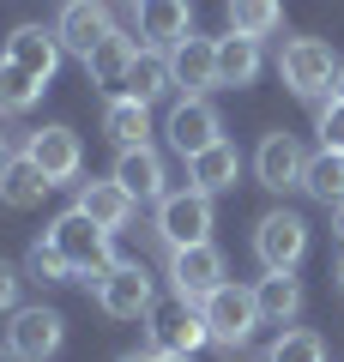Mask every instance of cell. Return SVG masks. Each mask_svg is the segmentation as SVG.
<instances>
[{"instance_id": "277c9868", "label": "cell", "mask_w": 344, "mask_h": 362, "mask_svg": "<svg viewBox=\"0 0 344 362\" xmlns=\"http://www.w3.org/2000/svg\"><path fill=\"white\" fill-rule=\"evenodd\" d=\"M157 235L169 242V254H176V247L212 242V194H200V187L164 194V199H157Z\"/></svg>"}, {"instance_id": "4dcf8cb0", "label": "cell", "mask_w": 344, "mask_h": 362, "mask_svg": "<svg viewBox=\"0 0 344 362\" xmlns=\"http://www.w3.org/2000/svg\"><path fill=\"white\" fill-rule=\"evenodd\" d=\"M320 151H344V103H320Z\"/></svg>"}, {"instance_id": "7a4b0ae2", "label": "cell", "mask_w": 344, "mask_h": 362, "mask_svg": "<svg viewBox=\"0 0 344 362\" xmlns=\"http://www.w3.org/2000/svg\"><path fill=\"white\" fill-rule=\"evenodd\" d=\"M338 54L326 49L320 37H290L278 54V78L290 85V97H302V103H320V97H332V85H338Z\"/></svg>"}, {"instance_id": "ba28073f", "label": "cell", "mask_w": 344, "mask_h": 362, "mask_svg": "<svg viewBox=\"0 0 344 362\" xmlns=\"http://www.w3.org/2000/svg\"><path fill=\"white\" fill-rule=\"evenodd\" d=\"M164 133H169V145L181 151V163H188V157H200L205 145H217V139H224V121H217V109L205 103V97H181V103L169 109Z\"/></svg>"}, {"instance_id": "4316f807", "label": "cell", "mask_w": 344, "mask_h": 362, "mask_svg": "<svg viewBox=\"0 0 344 362\" xmlns=\"http://www.w3.org/2000/svg\"><path fill=\"white\" fill-rule=\"evenodd\" d=\"M42 97V78L25 73L18 61H0V115H30Z\"/></svg>"}, {"instance_id": "7402d4cb", "label": "cell", "mask_w": 344, "mask_h": 362, "mask_svg": "<svg viewBox=\"0 0 344 362\" xmlns=\"http://www.w3.org/2000/svg\"><path fill=\"white\" fill-rule=\"evenodd\" d=\"M260 78V42L254 37H217V85L224 90H242V85H254Z\"/></svg>"}, {"instance_id": "83f0119b", "label": "cell", "mask_w": 344, "mask_h": 362, "mask_svg": "<svg viewBox=\"0 0 344 362\" xmlns=\"http://www.w3.org/2000/svg\"><path fill=\"white\" fill-rule=\"evenodd\" d=\"M302 187L314 199H326V206H338L344 199V151H314L302 169Z\"/></svg>"}, {"instance_id": "8d00e7d4", "label": "cell", "mask_w": 344, "mask_h": 362, "mask_svg": "<svg viewBox=\"0 0 344 362\" xmlns=\"http://www.w3.org/2000/svg\"><path fill=\"white\" fill-rule=\"evenodd\" d=\"M6 163H13V151H6V139H0V175H6Z\"/></svg>"}, {"instance_id": "9a60e30c", "label": "cell", "mask_w": 344, "mask_h": 362, "mask_svg": "<svg viewBox=\"0 0 344 362\" xmlns=\"http://www.w3.org/2000/svg\"><path fill=\"white\" fill-rule=\"evenodd\" d=\"M73 206L79 211H85V218L91 223H103V230H127V223H133V211H139V199H133L127 194V187H121V181H79V199H73Z\"/></svg>"}, {"instance_id": "e575fe53", "label": "cell", "mask_w": 344, "mask_h": 362, "mask_svg": "<svg viewBox=\"0 0 344 362\" xmlns=\"http://www.w3.org/2000/svg\"><path fill=\"white\" fill-rule=\"evenodd\" d=\"M157 362H193V356H181V350H157Z\"/></svg>"}, {"instance_id": "9c48e42d", "label": "cell", "mask_w": 344, "mask_h": 362, "mask_svg": "<svg viewBox=\"0 0 344 362\" xmlns=\"http://www.w3.org/2000/svg\"><path fill=\"white\" fill-rule=\"evenodd\" d=\"M6 344L25 362H49V356H61V344H67V320L55 308H18L13 326H6Z\"/></svg>"}, {"instance_id": "8992f818", "label": "cell", "mask_w": 344, "mask_h": 362, "mask_svg": "<svg viewBox=\"0 0 344 362\" xmlns=\"http://www.w3.org/2000/svg\"><path fill=\"white\" fill-rule=\"evenodd\" d=\"M254 254L266 272H296L308 254V223L296 218V211H266L254 230Z\"/></svg>"}, {"instance_id": "ac0fdd59", "label": "cell", "mask_w": 344, "mask_h": 362, "mask_svg": "<svg viewBox=\"0 0 344 362\" xmlns=\"http://www.w3.org/2000/svg\"><path fill=\"white\" fill-rule=\"evenodd\" d=\"M61 54H67V49H61V37H55V30H42V25H18L13 37H6V61H18L25 73H37L42 85L55 78Z\"/></svg>"}, {"instance_id": "484cf974", "label": "cell", "mask_w": 344, "mask_h": 362, "mask_svg": "<svg viewBox=\"0 0 344 362\" xmlns=\"http://www.w3.org/2000/svg\"><path fill=\"white\" fill-rule=\"evenodd\" d=\"M224 13H229V30L236 37H272V30L284 25V0H224Z\"/></svg>"}, {"instance_id": "ffe728a7", "label": "cell", "mask_w": 344, "mask_h": 362, "mask_svg": "<svg viewBox=\"0 0 344 362\" xmlns=\"http://www.w3.org/2000/svg\"><path fill=\"white\" fill-rule=\"evenodd\" d=\"M236 175H242V151L229 139H217L200 157H188V187H200V194H224V187H236Z\"/></svg>"}, {"instance_id": "e0dca14e", "label": "cell", "mask_w": 344, "mask_h": 362, "mask_svg": "<svg viewBox=\"0 0 344 362\" xmlns=\"http://www.w3.org/2000/svg\"><path fill=\"white\" fill-rule=\"evenodd\" d=\"M169 73H176V85L188 90V97H205V90L217 85V42L212 37H188L169 49Z\"/></svg>"}, {"instance_id": "2e32d148", "label": "cell", "mask_w": 344, "mask_h": 362, "mask_svg": "<svg viewBox=\"0 0 344 362\" xmlns=\"http://www.w3.org/2000/svg\"><path fill=\"white\" fill-rule=\"evenodd\" d=\"M133 54H139V42H133V37H121V30H115L109 42H97V49L85 54V73H91V85H97L103 97H127Z\"/></svg>"}, {"instance_id": "d6986e66", "label": "cell", "mask_w": 344, "mask_h": 362, "mask_svg": "<svg viewBox=\"0 0 344 362\" xmlns=\"http://www.w3.org/2000/svg\"><path fill=\"white\" fill-rule=\"evenodd\" d=\"M115 181L127 187L133 199H164L169 194V175H164V157L151 145H133V151L115 157Z\"/></svg>"}, {"instance_id": "cb8c5ba5", "label": "cell", "mask_w": 344, "mask_h": 362, "mask_svg": "<svg viewBox=\"0 0 344 362\" xmlns=\"http://www.w3.org/2000/svg\"><path fill=\"white\" fill-rule=\"evenodd\" d=\"M176 90V73H169V54L164 49H139L133 54V73H127V97L133 103H157Z\"/></svg>"}, {"instance_id": "f1b7e54d", "label": "cell", "mask_w": 344, "mask_h": 362, "mask_svg": "<svg viewBox=\"0 0 344 362\" xmlns=\"http://www.w3.org/2000/svg\"><path fill=\"white\" fill-rule=\"evenodd\" d=\"M266 362H326V344H320V332H308V326H284Z\"/></svg>"}, {"instance_id": "d6a6232c", "label": "cell", "mask_w": 344, "mask_h": 362, "mask_svg": "<svg viewBox=\"0 0 344 362\" xmlns=\"http://www.w3.org/2000/svg\"><path fill=\"white\" fill-rule=\"evenodd\" d=\"M115 362H157V350H127V356H115Z\"/></svg>"}, {"instance_id": "44dd1931", "label": "cell", "mask_w": 344, "mask_h": 362, "mask_svg": "<svg viewBox=\"0 0 344 362\" xmlns=\"http://www.w3.org/2000/svg\"><path fill=\"white\" fill-rule=\"evenodd\" d=\"M254 302H260V320L266 326H290L302 314V278L296 272H266L254 284Z\"/></svg>"}, {"instance_id": "30bf717a", "label": "cell", "mask_w": 344, "mask_h": 362, "mask_svg": "<svg viewBox=\"0 0 344 362\" xmlns=\"http://www.w3.org/2000/svg\"><path fill=\"white\" fill-rule=\"evenodd\" d=\"M151 302H157V290H151V278H145V266H115L97 284V308L109 314V320H145Z\"/></svg>"}, {"instance_id": "5bb4252c", "label": "cell", "mask_w": 344, "mask_h": 362, "mask_svg": "<svg viewBox=\"0 0 344 362\" xmlns=\"http://www.w3.org/2000/svg\"><path fill=\"white\" fill-rule=\"evenodd\" d=\"M302 169H308V157H302V145H296L290 133H266V139H260V151H254L260 187H272V194L302 187Z\"/></svg>"}, {"instance_id": "6da1fadb", "label": "cell", "mask_w": 344, "mask_h": 362, "mask_svg": "<svg viewBox=\"0 0 344 362\" xmlns=\"http://www.w3.org/2000/svg\"><path fill=\"white\" fill-rule=\"evenodd\" d=\"M49 242L67 254V266H73L79 284H103V278L121 266V259H115V235L103 230V223H91L79 206H73V211H61V218L49 223Z\"/></svg>"}, {"instance_id": "5b68a950", "label": "cell", "mask_w": 344, "mask_h": 362, "mask_svg": "<svg viewBox=\"0 0 344 362\" xmlns=\"http://www.w3.org/2000/svg\"><path fill=\"white\" fill-rule=\"evenodd\" d=\"M200 308H205V326H212V344H248V332L266 326V320H260L254 290H248V284H229V278L200 302Z\"/></svg>"}, {"instance_id": "ab89813d", "label": "cell", "mask_w": 344, "mask_h": 362, "mask_svg": "<svg viewBox=\"0 0 344 362\" xmlns=\"http://www.w3.org/2000/svg\"><path fill=\"white\" fill-rule=\"evenodd\" d=\"M133 6H139V0H133Z\"/></svg>"}, {"instance_id": "4fadbf2b", "label": "cell", "mask_w": 344, "mask_h": 362, "mask_svg": "<svg viewBox=\"0 0 344 362\" xmlns=\"http://www.w3.org/2000/svg\"><path fill=\"white\" fill-rule=\"evenodd\" d=\"M133 18H139V37L151 49H164V54L193 37V0H139Z\"/></svg>"}, {"instance_id": "3957f363", "label": "cell", "mask_w": 344, "mask_h": 362, "mask_svg": "<svg viewBox=\"0 0 344 362\" xmlns=\"http://www.w3.org/2000/svg\"><path fill=\"white\" fill-rule=\"evenodd\" d=\"M145 326H151V350H181V356H193L200 344H212L205 308H200V302H188V296H176V290H169L164 302H151Z\"/></svg>"}, {"instance_id": "d4e9b609", "label": "cell", "mask_w": 344, "mask_h": 362, "mask_svg": "<svg viewBox=\"0 0 344 362\" xmlns=\"http://www.w3.org/2000/svg\"><path fill=\"white\" fill-rule=\"evenodd\" d=\"M151 103H133V97H109V109H103V133H109L121 151H133V145L151 139V115H145Z\"/></svg>"}, {"instance_id": "7c38bea8", "label": "cell", "mask_w": 344, "mask_h": 362, "mask_svg": "<svg viewBox=\"0 0 344 362\" xmlns=\"http://www.w3.org/2000/svg\"><path fill=\"white\" fill-rule=\"evenodd\" d=\"M217 284H224V254H217L212 242H200V247H176V254H169V290H176V296L205 302Z\"/></svg>"}, {"instance_id": "836d02e7", "label": "cell", "mask_w": 344, "mask_h": 362, "mask_svg": "<svg viewBox=\"0 0 344 362\" xmlns=\"http://www.w3.org/2000/svg\"><path fill=\"white\" fill-rule=\"evenodd\" d=\"M332 235H338V242H344V199H338V206H332Z\"/></svg>"}, {"instance_id": "8fae6325", "label": "cell", "mask_w": 344, "mask_h": 362, "mask_svg": "<svg viewBox=\"0 0 344 362\" xmlns=\"http://www.w3.org/2000/svg\"><path fill=\"white\" fill-rule=\"evenodd\" d=\"M25 157L30 163L42 169V175L55 181V187H61V181H79V169H85V151H79V133L73 127H61V121H55V127H37L25 139Z\"/></svg>"}, {"instance_id": "603a6c76", "label": "cell", "mask_w": 344, "mask_h": 362, "mask_svg": "<svg viewBox=\"0 0 344 362\" xmlns=\"http://www.w3.org/2000/svg\"><path fill=\"white\" fill-rule=\"evenodd\" d=\"M55 181L42 175L37 163H30L25 151L6 163V175H0V206H13V211H30V206H42V194H49Z\"/></svg>"}, {"instance_id": "1f68e13d", "label": "cell", "mask_w": 344, "mask_h": 362, "mask_svg": "<svg viewBox=\"0 0 344 362\" xmlns=\"http://www.w3.org/2000/svg\"><path fill=\"white\" fill-rule=\"evenodd\" d=\"M18 284H25L18 266H13V259H0V314H18Z\"/></svg>"}, {"instance_id": "f35d334b", "label": "cell", "mask_w": 344, "mask_h": 362, "mask_svg": "<svg viewBox=\"0 0 344 362\" xmlns=\"http://www.w3.org/2000/svg\"><path fill=\"white\" fill-rule=\"evenodd\" d=\"M338 290H344V259H338Z\"/></svg>"}, {"instance_id": "52a82bcc", "label": "cell", "mask_w": 344, "mask_h": 362, "mask_svg": "<svg viewBox=\"0 0 344 362\" xmlns=\"http://www.w3.org/2000/svg\"><path fill=\"white\" fill-rule=\"evenodd\" d=\"M55 37H61V49H67V54H79V61H85L97 42H109V37H115V13L103 6V0H61Z\"/></svg>"}, {"instance_id": "d590c367", "label": "cell", "mask_w": 344, "mask_h": 362, "mask_svg": "<svg viewBox=\"0 0 344 362\" xmlns=\"http://www.w3.org/2000/svg\"><path fill=\"white\" fill-rule=\"evenodd\" d=\"M0 362H25V356H18V350H13V344H0Z\"/></svg>"}, {"instance_id": "74e56055", "label": "cell", "mask_w": 344, "mask_h": 362, "mask_svg": "<svg viewBox=\"0 0 344 362\" xmlns=\"http://www.w3.org/2000/svg\"><path fill=\"white\" fill-rule=\"evenodd\" d=\"M332 97H338V103H344V66H338V85H332Z\"/></svg>"}, {"instance_id": "f546056e", "label": "cell", "mask_w": 344, "mask_h": 362, "mask_svg": "<svg viewBox=\"0 0 344 362\" xmlns=\"http://www.w3.org/2000/svg\"><path fill=\"white\" fill-rule=\"evenodd\" d=\"M30 278H37V284H73V266H67V254L49 242V235L30 247Z\"/></svg>"}]
</instances>
